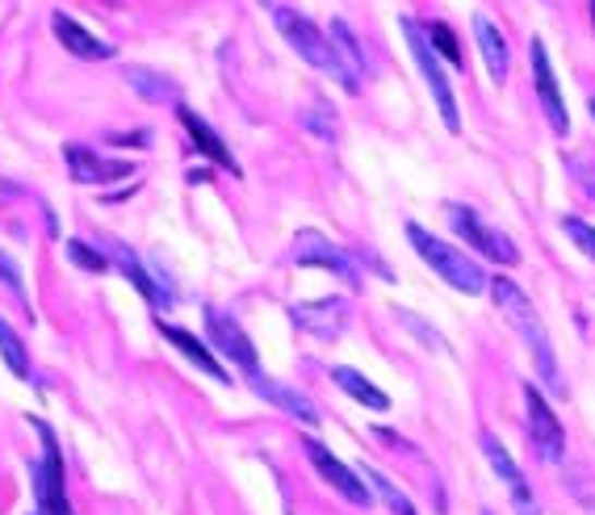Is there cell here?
<instances>
[{"label":"cell","mask_w":595,"mask_h":515,"mask_svg":"<svg viewBox=\"0 0 595 515\" xmlns=\"http://www.w3.org/2000/svg\"><path fill=\"white\" fill-rule=\"evenodd\" d=\"M587 109H592V118H595V101H592V106H587Z\"/></svg>","instance_id":"cell-34"},{"label":"cell","mask_w":595,"mask_h":515,"mask_svg":"<svg viewBox=\"0 0 595 515\" xmlns=\"http://www.w3.org/2000/svg\"><path fill=\"white\" fill-rule=\"evenodd\" d=\"M306 118H315V122H306V126H311V131H315V135H324V138H331V135H336V131H331V126H327V122H336V118H331V113H327L324 106H315V109H311V113H306Z\"/></svg>","instance_id":"cell-31"},{"label":"cell","mask_w":595,"mask_h":515,"mask_svg":"<svg viewBox=\"0 0 595 515\" xmlns=\"http://www.w3.org/2000/svg\"><path fill=\"white\" fill-rule=\"evenodd\" d=\"M160 335H163V340H168V344H172V348H177V353L185 356L190 365H197V369H202L206 378L222 381V385L231 381V373H227V365L218 360L215 348H210L206 340H197L193 331H185V327H172V323H160Z\"/></svg>","instance_id":"cell-18"},{"label":"cell","mask_w":595,"mask_h":515,"mask_svg":"<svg viewBox=\"0 0 595 515\" xmlns=\"http://www.w3.org/2000/svg\"><path fill=\"white\" fill-rule=\"evenodd\" d=\"M562 231L570 235V244L579 247L587 260L595 265V226L592 222H583V218H574V214H567L562 218Z\"/></svg>","instance_id":"cell-28"},{"label":"cell","mask_w":595,"mask_h":515,"mask_svg":"<svg viewBox=\"0 0 595 515\" xmlns=\"http://www.w3.org/2000/svg\"><path fill=\"white\" fill-rule=\"evenodd\" d=\"M406 240L415 247V256L428 265V269L449 285V290H458L465 298H478V294H487V272L478 269V260H470L461 247L445 244V240H436L433 231H424L420 222H411L406 226Z\"/></svg>","instance_id":"cell-2"},{"label":"cell","mask_w":595,"mask_h":515,"mask_svg":"<svg viewBox=\"0 0 595 515\" xmlns=\"http://www.w3.org/2000/svg\"><path fill=\"white\" fill-rule=\"evenodd\" d=\"M206 335H210L215 353L235 360L244 373H256V369H260V356H256V344L247 340V331L235 323L231 315H222L218 306H206Z\"/></svg>","instance_id":"cell-12"},{"label":"cell","mask_w":595,"mask_h":515,"mask_svg":"<svg viewBox=\"0 0 595 515\" xmlns=\"http://www.w3.org/2000/svg\"><path fill=\"white\" fill-rule=\"evenodd\" d=\"M529 63H533V84H537V97H542L545 118H549V131H554V135H570L567 97H562V84H558V76H554V63H549V51H545L542 38L529 42Z\"/></svg>","instance_id":"cell-11"},{"label":"cell","mask_w":595,"mask_h":515,"mask_svg":"<svg viewBox=\"0 0 595 515\" xmlns=\"http://www.w3.org/2000/svg\"><path fill=\"white\" fill-rule=\"evenodd\" d=\"M0 285H4V290H9V294H13V298H17V302H22V306H26V310H29V298H26V281H22V269L13 265V256H9L4 247H0Z\"/></svg>","instance_id":"cell-29"},{"label":"cell","mask_w":595,"mask_h":515,"mask_svg":"<svg viewBox=\"0 0 595 515\" xmlns=\"http://www.w3.org/2000/svg\"><path fill=\"white\" fill-rule=\"evenodd\" d=\"M109 143H113V147H143L147 135H143V131H138V135H109Z\"/></svg>","instance_id":"cell-32"},{"label":"cell","mask_w":595,"mask_h":515,"mask_svg":"<svg viewBox=\"0 0 595 515\" xmlns=\"http://www.w3.org/2000/svg\"><path fill=\"white\" fill-rule=\"evenodd\" d=\"M327 42H331V54H336V81L344 84L349 93H361V84H365V54H361V42H356V34L349 29V22H331L327 29Z\"/></svg>","instance_id":"cell-16"},{"label":"cell","mask_w":595,"mask_h":515,"mask_svg":"<svg viewBox=\"0 0 595 515\" xmlns=\"http://www.w3.org/2000/svg\"><path fill=\"white\" fill-rule=\"evenodd\" d=\"M399 29H403L406 47H411V59H415L420 76H424V84H428V93H433L436 109H440V122H445V131H449V135H458V131H461L458 97H453V84H449V76H445V63H440V54L433 51L428 34H424V26H420L415 17H399Z\"/></svg>","instance_id":"cell-3"},{"label":"cell","mask_w":595,"mask_h":515,"mask_svg":"<svg viewBox=\"0 0 595 515\" xmlns=\"http://www.w3.org/2000/svg\"><path fill=\"white\" fill-rule=\"evenodd\" d=\"M294 265H306V269H327L331 277H340L349 290L361 285V272H356V256H349L344 247L327 244L319 231H302L294 240Z\"/></svg>","instance_id":"cell-9"},{"label":"cell","mask_w":595,"mask_h":515,"mask_svg":"<svg viewBox=\"0 0 595 515\" xmlns=\"http://www.w3.org/2000/svg\"><path fill=\"white\" fill-rule=\"evenodd\" d=\"M478 444H483V457H487L490 474L508 487V499H512V507L520 515H542V507H537V499H533V490H529V478H524V469L512 462V453L499 444V436L495 432H483L478 436Z\"/></svg>","instance_id":"cell-10"},{"label":"cell","mask_w":595,"mask_h":515,"mask_svg":"<svg viewBox=\"0 0 595 515\" xmlns=\"http://www.w3.org/2000/svg\"><path fill=\"white\" fill-rule=\"evenodd\" d=\"M0 360L9 365V373L13 378H22V381H29V353H26V340L9 327V319L0 315Z\"/></svg>","instance_id":"cell-25"},{"label":"cell","mask_w":595,"mask_h":515,"mask_svg":"<svg viewBox=\"0 0 595 515\" xmlns=\"http://www.w3.org/2000/svg\"><path fill=\"white\" fill-rule=\"evenodd\" d=\"M331 381H336V385L349 394L352 403H361L365 410H390V394L378 390V385L365 378V373L349 369V365H336V369H331Z\"/></svg>","instance_id":"cell-22"},{"label":"cell","mask_w":595,"mask_h":515,"mask_svg":"<svg viewBox=\"0 0 595 515\" xmlns=\"http://www.w3.org/2000/svg\"><path fill=\"white\" fill-rule=\"evenodd\" d=\"M424 34H428L433 51L440 54L445 63H453V68H461V63H465V54H461V47H458V34L445 26V22H428V26H424Z\"/></svg>","instance_id":"cell-27"},{"label":"cell","mask_w":595,"mask_h":515,"mask_svg":"<svg viewBox=\"0 0 595 515\" xmlns=\"http://www.w3.org/2000/svg\"><path fill=\"white\" fill-rule=\"evenodd\" d=\"M126 84L135 88L143 101H151V106L177 101V84L168 81L163 72H151V68H126Z\"/></svg>","instance_id":"cell-23"},{"label":"cell","mask_w":595,"mask_h":515,"mask_svg":"<svg viewBox=\"0 0 595 515\" xmlns=\"http://www.w3.org/2000/svg\"><path fill=\"white\" fill-rule=\"evenodd\" d=\"M445 218H449V226H453L461 240H465V247H474L478 256H487V260L503 265V269H515V265H520V247H515L512 240L499 231V226L483 222V218L474 214L470 206L449 201V206H445Z\"/></svg>","instance_id":"cell-5"},{"label":"cell","mask_w":595,"mask_h":515,"mask_svg":"<svg viewBox=\"0 0 595 515\" xmlns=\"http://www.w3.org/2000/svg\"><path fill=\"white\" fill-rule=\"evenodd\" d=\"M177 118H181V126H185V135L193 138V147H197V156H206V160L222 168V172H231V176H240V163L231 156V147L218 138V131L206 122V118H197L190 106H177Z\"/></svg>","instance_id":"cell-17"},{"label":"cell","mask_w":595,"mask_h":515,"mask_svg":"<svg viewBox=\"0 0 595 515\" xmlns=\"http://www.w3.org/2000/svg\"><path fill=\"white\" fill-rule=\"evenodd\" d=\"M474 38H478V51H483V63H487L490 81L503 84L508 81V68H512V54H508V38L495 29L490 17H474Z\"/></svg>","instance_id":"cell-20"},{"label":"cell","mask_w":595,"mask_h":515,"mask_svg":"<svg viewBox=\"0 0 595 515\" xmlns=\"http://www.w3.org/2000/svg\"><path fill=\"white\" fill-rule=\"evenodd\" d=\"M247 385L265 398V403H272V407L281 410V415H290V419H298V424H306V428H319V407L302 394V390H294V385H286V381L269 378V373H247Z\"/></svg>","instance_id":"cell-14"},{"label":"cell","mask_w":595,"mask_h":515,"mask_svg":"<svg viewBox=\"0 0 595 515\" xmlns=\"http://www.w3.org/2000/svg\"><path fill=\"white\" fill-rule=\"evenodd\" d=\"M487 290H490V302L499 306V315L512 323V331L520 335V344H524L529 356H533L537 378H542L554 394H567L562 373H558V353H554V340H549V331H545L542 315L533 310L529 294H524L515 281H508V277H495V281H487Z\"/></svg>","instance_id":"cell-1"},{"label":"cell","mask_w":595,"mask_h":515,"mask_svg":"<svg viewBox=\"0 0 595 515\" xmlns=\"http://www.w3.org/2000/svg\"><path fill=\"white\" fill-rule=\"evenodd\" d=\"M524 410H529V440H533L537 457L545 465H558L567 457V432H562L554 407L545 403L542 385H533V381H524Z\"/></svg>","instance_id":"cell-6"},{"label":"cell","mask_w":595,"mask_h":515,"mask_svg":"<svg viewBox=\"0 0 595 515\" xmlns=\"http://www.w3.org/2000/svg\"><path fill=\"white\" fill-rule=\"evenodd\" d=\"M51 29H54V38L63 42V51L68 54H76V59H113V47H109L106 38H97L93 29H84L76 17H68V13H54L51 17Z\"/></svg>","instance_id":"cell-19"},{"label":"cell","mask_w":595,"mask_h":515,"mask_svg":"<svg viewBox=\"0 0 595 515\" xmlns=\"http://www.w3.org/2000/svg\"><path fill=\"white\" fill-rule=\"evenodd\" d=\"M361 478L369 482L374 499H381V503H386V507H390L394 515H420V512H415V503H411V499H406L403 490L394 487L386 474H378V469H369V465H365V469H361Z\"/></svg>","instance_id":"cell-26"},{"label":"cell","mask_w":595,"mask_h":515,"mask_svg":"<svg viewBox=\"0 0 595 515\" xmlns=\"http://www.w3.org/2000/svg\"><path fill=\"white\" fill-rule=\"evenodd\" d=\"M34 515H38V512H34Z\"/></svg>","instance_id":"cell-35"},{"label":"cell","mask_w":595,"mask_h":515,"mask_svg":"<svg viewBox=\"0 0 595 515\" xmlns=\"http://www.w3.org/2000/svg\"><path fill=\"white\" fill-rule=\"evenodd\" d=\"M38 440H42V462H29V482H34V499H38V515H72L68 507V478H63V457H59V440L54 432L34 419Z\"/></svg>","instance_id":"cell-4"},{"label":"cell","mask_w":595,"mask_h":515,"mask_svg":"<svg viewBox=\"0 0 595 515\" xmlns=\"http://www.w3.org/2000/svg\"><path fill=\"white\" fill-rule=\"evenodd\" d=\"M592 22H595V0H592Z\"/></svg>","instance_id":"cell-33"},{"label":"cell","mask_w":595,"mask_h":515,"mask_svg":"<svg viewBox=\"0 0 595 515\" xmlns=\"http://www.w3.org/2000/svg\"><path fill=\"white\" fill-rule=\"evenodd\" d=\"M277 17V29H281V38L294 47L311 68H319L327 76H336V54H331V42H327V34L311 17H302L294 9H277L272 13Z\"/></svg>","instance_id":"cell-8"},{"label":"cell","mask_w":595,"mask_h":515,"mask_svg":"<svg viewBox=\"0 0 595 515\" xmlns=\"http://www.w3.org/2000/svg\"><path fill=\"white\" fill-rule=\"evenodd\" d=\"M109 252H113V260H109V265H118V269L126 272V277H131V285H135L138 294L151 302V306H172V294H168V290H160V281H156L151 272L138 265L135 252H126L122 244H109Z\"/></svg>","instance_id":"cell-21"},{"label":"cell","mask_w":595,"mask_h":515,"mask_svg":"<svg viewBox=\"0 0 595 515\" xmlns=\"http://www.w3.org/2000/svg\"><path fill=\"white\" fill-rule=\"evenodd\" d=\"M302 453H306V462L319 469V478H324L327 487L340 490L352 507H374V490H369V482H365L356 469H349V465L340 462L327 444H319L315 436H306V440H302Z\"/></svg>","instance_id":"cell-7"},{"label":"cell","mask_w":595,"mask_h":515,"mask_svg":"<svg viewBox=\"0 0 595 515\" xmlns=\"http://www.w3.org/2000/svg\"><path fill=\"white\" fill-rule=\"evenodd\" d=\"M294 327H302L315 340H340L344 323H349V302L344 298H324V302H298L290 306Z\"/></svg>","instance_id":"cell-15"},{"label":"cell","mask_w":595,"mask_h":515,"mask_svg":"<svg viewBox=\"0 0 595 515\" xmlns=\"http://www.w3.org/2000/svg\"><path fill=\"white\" fill-rule=\"evenodd\" d=\"M394 319H399V327H403L406 335H415V340H420L428 353H436V356L453 353V348H449V340H445V335H440V331H436L428 319H420L415 310H406V306H394Z\"/></svg>","instance_id":"cell-24"},{"label":"cell","mask_w":595,"mask_h":515,"mask_svg":"<svg viewBox=\"0 0 595 515\" xmlns=\"http://www.w3.org/2000/svg\"><path fill=\"white\" fill-rule=\"evenodd\" d=\"M68 256H72V265H81V269H88V272H106L109 269L106 256H101L97 247L81 244V240H68Z\"/></svg>","instance_id":"cell-30"},{"label":"cell","mask_w":595,"mask_h":515,"mask_svg":"<svg viewBox=\"0 0 595 515\" xmlns=\"http://www.w3.org/2000/svg\"><path fill=\"white\" fill-rule=\"evenodd\" d=\"M63 160H68V172L76 185H113V181H126L135 172L131 160H106L97 151H88L81 143H68L63 147Z\"/></svg>","instance_id":"cell-13"}]
</instances>
